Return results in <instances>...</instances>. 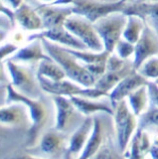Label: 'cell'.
Instances as JSON below:
<instances>
[{"instance_id": "24", "label": "cell", "mask_w": 158, "mask_h": 159, "mask_svg": "<svg viewBox=\"0 0 158 159\" xmlns=\"http://www.w3.org/2000/svg\"><path fill=\"white\" fill-rule=\"evenodd\" d=\"M36 76L37 78H41L53 83L63 81L67 78L63 69L56 62H54L51 58L39 62Z\"/></svg>"}, {"instance_id": "35", "label": "cell", "mask_w": 158, "mask_h": 159, "mask_svg": "<svg viewBox=\"0 0 158 159\" xmlns=\"http://www.w3.org/2000/svg\"><path fill=\"white\" fill-rule=\"evenodd\" d=\"M14 28H15V24H14L8 17L0 14V29L11 31V30H13Z\"/></svg>"}, {"instance_id": "30", "label": "cell", "mask_w": 158, "mask_h": 159, "mask_svg": "<svg viewBox=\"0 0 158 159\" xmlns=\"http://www.w3.org/2000/svg\"><path fill=\"white\" fill-rule=\"evenodd\" d=\"M137 72L147 81H150V80H152V82L155 81L156 79H158V57H153L146 60L137 70Z\"/></svg>"}, {"instance_id": "5", "label": "cell", "mask_w": 158, "mask_h": 159, "mask_svg": "<svg viewBox=\"0 0 158 159\" xmlns=\"http://www.w3.org/2000/svg\"><path fill=\"white\" fill-rule=\"evenodd\" d=\"M68 136L55 128L49 129L42 134L35 146L27 148V154L44 159H65Z\"/></svg>"}, {"instance_id": "39", "label": "cell", "mask_w": 158, "mask_h": 159, "mask_svg": "<svg viewBox=\"0 0 158 159\" xmlns=\"http://www.w3.org/2000/svg\"><path fill=\"white\" fill-rule=\"evenodd\" d=\"M9 32H10V31H8V30L0 29V44H1L4 41V40H5L8 37Z\"/></svg>"}, {"instance_id": "41", "label": "cell", "mask_w": 158, "mask_h": 159, "mask_svg": "<svg viewBox=\"0 0 158 159\" xmlns=\"http://www.w3.org/2000/svg\"><path fill=\"white\" fill-rule=\"evenodd\" d=\"M153 82H154V83H155V84H157V86H158V79H156L155 81H153Z\"/></svg>"}, {"instance_id": "36", "label": "cell", "mask_w": 158, "mask_h": 159, "mask_svg": "<svg viewBox=\"0 0 158 159\" xmlns=\"http://www.w3.org/2000/svg\"><path fill=\"white\" fill-rule=\"evenodd\" d=\"M7 84H0V107L5 106L7 98Z\"/></svg>"}, {"instance_id": "34", "label": "cell", "mask_w": 158, "mask_h": 159, "mask_svg": "<svg viewBox=\"0 0 158 159\" xmlns=\"http://www.w3.org/2000/svg\"><path fill=\"white\" fill-rule=\"evenodd\" d=\"M0 14L8 17L14 24H15V20H14V11L9 6H7V4L3 1H0Z\"/></svg>"}, {"instance_id": "18", "label": "cell", "mask_w": 158, "mask_h": 159, "mask_svg": "<svg viewBox=\"0 0 158 159\" xmlns=\"http://www.w3.org/2000/svg\"><path fill=\"white\" fill-rule=\"evenodd\" d=\"M14 20L21 29L30 32H41L44 30L40 16L29 2H23L14 10Z\"/></svg>"}, {"instance_id": "7", "label": "cell", "mask_w": 158, "mask_h": 159, "mask_svg": "<svg viewBox=\"0 0 158 159\" xmlns=\"http://www.w3.org/2000/svg\"><path fill=\"white\" fill-rule=\"evenodd\" d=\"M73 14L86 18L93 24L97 20L115 13H122L126 6V1H91L77 0L69 1Z\"/></svg>"}, {"instance_id": "4", "label": "cell", "mask_w": 158, "mask_h": 159, "mask_svg": "<svg viewBox=\"0 0 158 159\" xmlns=\"http://www.w3.org/2000/svg\"><path fill=\"white\" fill-rule=\"evenodd\" d=\"M5 67L10 77L9 84L17 93L32 99L41 98L43 91L39 84L36 73H34L25 65L15 63L10 59L6 60Z\"/></svg>"}, {"instance_id": "20", "label": "cell", "mask_w": 158, "mask_h": 159, "mask_svg": "<svg viewBox=\"0 0 158 159\" xmlns=\"http://www.w3.org/2000/svg\"><path fill=\"white\" fill-rule=\"evenodd\" d=\"M71 102L75 106V107L80 111L84 116H93L97 113H106L108 116H113L115 113V108H113L111 101L105 102H96L93 99L79 98V97H72L69 98Z\"/></svg>"}, {"instance_id": "15", "label": "cell", "mask_w": 158, "mask_h": 159, "mask_svg": "<svg viewBox=\"0 0 158 159\" xmlns=\"http://www.w3.org/2000/svg\"><path fill=\"white\" fill-rule=\"evenodd\" d=\"M93 126V116H87L81 126L74 131L69 137L68 148L65 159H78L81 156L86 144L90 138Z\"/></svg>"}, {"instance_id": "22", "label": "cell", "mask_w": 158, "mask_h": 159, "mask_svg": "<svg viewBox=\"0 0 158 159\" xmlns=\"http://www.w3.org/2000/svg\"><path fill=\"white\" fill-rule=\"evenodd\" d=\"M133 71H135V70L133 69L132 61L130 60L126 66L121 70H118V71H106L102 78H100L96 82L95 88L110 96V93L112 89Z\"/></svg>"}, {"instance_id": "40", "label": "cell", "mask_w": 158, "mask_h": 159, "mask_svg": "<svg viewBox=\"0 0 158 159\" xmlns=\"http://www.w3.org/2000/svg\"><path fill=\"white\" fill-rule=\"evenodd\" d=\"M12 159H44V158L34 157V156H32V155H29V154H25V155L18 156V157H15V158H12Z\"/></svg>"}, {"instance_id": "2", "label": "cell", "mask_w": 158, "mask_h": 159, "mask_svg": "<svg viewBox=\"0 0 158 159\" xmlns=\"http://www.w3.org/2000/svg\"><path fill=\"white\" fill-rule=\"evenodd\" d=\"M40 39L46 54L63 69V71L66 74V77L70 81L80 84L84 88L95 87V79L91 76L86 67L76 57L69 53L65 48L59 46L47 39Z\"/></svg>"}, {"instance_id": "37", "label": "cell", "mask_w": 158, "mask_h": 159, "mask_svg": "<svg viewBox=\"0 0 158 159\" xmlns=\"http://www.w3.org/2000/svg\"><path fill=\"white\" fill-rule=\"evenodd\" d=\"M9 80H8V76L7 73L4 69V66L2 63H0V84H9Z\"/></svg>"}, {"instance_id": "19", "label": "cell", "mask_w": 158, "mask_h": 159, "mask_svg": "<svg viewBox=\"0 0 158 159\" xmlns=\"http://www.w3.org/2000/svg\"><path fill=\"white\" fill-rule=\"evenodd\" d=\"M50 59L44 50L43 44L40 38L33 39L29 44L19 48L18 51L10 58L11 61L19 64H31Z\"/></svg>"}, {"instance_id": "9", "label": "cell", "mask_w": 158, "mask_h": 159, "mask_svg": "<svg viewBox=\"0 0 158 159\" xmlns=\"http://www.w3.org/2000/svg\"><path fill=\"white\" fill-rule=\"evenodd\" d=\"M52 101L56 107V121L54 128L66 135H71L81 126L86 116L78 111L69 98L52 96Z\"/></svg>"}, {"instance_id": "27", "label": "cell", "mask_w": 158, "mask_h": 159, "mask_svg": "<svg viewBox=\"0 0 158 159\" xmlns=\"http://www.w3.org/2000/svg\"><path fill=\"white\" fill-rule=\"evenodd\" d=\"M145 23L140 18L127 16V22L122 33V39L132 45H135L139 40Z\"/></svg>"}, {"instance_id": "1", "label": "cell", "mask_w": 158, "mask_h": 159, "mask_svg": "<svg viewBox=\"0 0 158 159\" xmlns=\"http://www.w3.org/2000/svg\"><path fill=\"white\" fill-rule=\"evenodd\" d=\"M7 98L6 103H22L28 111L30 125L27 132V148H31L38 143L42 136V131L47 125L50 111L46 102L42 97L38 99L29 98L23 94L17 93L10 84L7 86Z\"/></svg>"}, {"instance_id": "28", "label": "cell", "mask_w": 158, "mask_h": 159, "mask_svg": "<svg viewBox=\"0 0 158 159\" xmlns=\"http://www.w3.org/2000/svg\"><path fill=\"white\" fill-rule=\"evenodd\" d=\"M137 128L146 130L147 128H156L158 130V107L149 104L146 111L140 114L137 119Z\"/></svg>"}, {"instance_id": "25", "label": "cell", "mask_w": 158, "mask_h": 159, "mask_svg": "<svg viewBox=\"0 0 158 159\" xmlns=\"http://www.w3.org/2000/svg\"><path fill=\"white\" fill-rule=\"evenodd\" d=\"M67 51L72 54L74 57H76L84 66H90V65H96V64H106L108 57L111 56L110 53L106 51H102L101 53H95L88 50H72L67 49Z\"/></svg>"}, {"instance_id": "21", "label": "cell", "mask_w": 158, "mask_h": 159, "mask_svg": "<svg viewBox=\"0 0 158 159\" xmlns=\"http://www.w3.org/2000/svg\"><path fill=\"white\" fill-rule=\"evenodd\" d=\"M30 122L28 111L22 103H9L0 107V123L12 127H20Z\"/></svg>"}, {"instance_id": "8", "label": "cell", "mask_w": 158, "mask_h": 159, "mask_svg": "<svg viewBox=\"0 0 158 159\" xmlns=\"http://www.w3.org/2000/svg\"><path fill=\"white\" fill-rule=\"evenodd\" d=\"M126 22L127 16L124 14L115 13L93 23V27L103 44V51L110 54L115 52L117 43L122 38Z\"/></svg>"}, {"instance_id": "11", "label": "cell", "mask_w": 158, "mask_h": 159, "mask_svg": "<svg viewBox=\"0 0 158 159\" xmlns=\"http://www.w3.org/2000/svg\"><path fill=\"white\" fill-rule=\"evenodd\" d=\"M29 3L40 16L44 30L64 27L66 20L73 15L72 7L69 1Z\"/></svg>"}, {"instance_id": "26", "label": "cell", "mask_w": 158, "mask_h": 159, "mask_svg": "<svg viewBox=\"0 0 158 159\" xmlns=\"http://www.w3.org/2000/svg\"><path fill=\"white\" fill-rule=\"evenodd\" d=\"M127 99L131 111L136 117H138L147 109L148 102H149L146 86L137 89L135 92H133L127 97Z\"/></svg>"}, {"instance_id": "42", "label": "cell", "mask_w": 158, "mask_h": 159, "mask_svg": "<svg viewBox=\"0 0 158 159\" xmlns=\"http://www.w3.org/2000/svg\"><path fill=\"white\" fill-rule=\"evenodd\" d=\"M118 159H126V158H125L124 156H123V155H121V156H120V158H118Z\"/></svg>"}, {"instance_id": "3", "label": "cell", "mask_w": 158, "mask_h": 159, "mask_svg": "<svg viewBox=\"0 0 158 159\" xmlns=\"http://www.w3.org/2000/svg\"><path fill=\"white\" fill-rule=\"evenodd\" d=\"M112 118L115 124L116 148L120 154L124 155L130 139L137 129V118L131 111L126 99H122L115 106Z\"/></svg>"}, {"instance_id": "38", "label": "cell", "mask_w": 158, "mask_h": 159, "mask_svg": "<svg viewBox=\"0 0 158 159\" xmlns=\"http://www.w3.org/2000/svg\"><path fill=\"white\" fill-rule=\"evenodd\" d=\"M149 154L151 155V159H158V145L155 144H152Z\"/></svg>"}, {"instance_id": "33", "label": "cell", "mask_w": 158, "mask_h": 159, "mask_svg": "<svg viewBox=\"0 0 158 159\" xmlns=\"http://www.w3.org/2000/svg\"><path fill=\"white\" fill-rule=\"evenodd\" d=\"M146 88H147L149 103L158 107V86L154 82L149 81L146 84Z\"/></svg>"}, {"instance_id": "23", "label": "cell", "mask_w": 158, "mask_h": 159, "mask_svg": "<svg viewBox=\"0 0 158 159\" xmlns=\"http://www.w3.org/2000/svg\"><path fill=\"white\" fill-rule=\"evenodd\" d=\"M129 143V152L123 155L126 159H144L149 153L152 145L148 133L144 130H141L140 128L136 129Z\"/></svg>"}, {"instance_id": "12", "label": "cell", "mask_w": 158, "mask_h": 159, "mask_svg": "<svg viewBox=\"0 0 158 159\" xmlns=\"http://www.w3.org/2000/svg\"><path fill=\"white\" fill-rule=\"evenodd\" d=\"M64 27L80 40L88 51L95 53L103 51V44L98 37L93 24L86 18L73 14L66 20Z\"/></svg>"}, {"instance_id": "16", "label": "cell", "mask_w": 158, "mask_h": 159, "mask_svg": "<svg viewBox=\"0 0 158 159\" xmlns=\"http://www.w3.org/2000/svg\"><path fill=\"white\" fill-rule=\"evenodd\" d=\"M36 38H44L49 41L55 43L59 46L72 50H88V48L84 45L77 37H75L72 33H70L65 27L50 29V30H43L41 32L34 33L31 35L29 39L33 40Z\"/></svg>"}, {"instance_id": "29", "label": "cell", "mask_w": 158, "mask_h": 159, "mask_svg": "<svg viewBox=\"0 0 158 159\" xmlns=\"http://www.w3.org/2000/svg\"><path fill=\"white\" fill-rule=\"evenodd\" d=\"M121 155L116 148L115 139L111 137L91 159H118Z\"/></svg>"}, {"instance_id": "32", "label": "cell", "mask_w": 158, "mask_h": 159, "mask_svg": "<svg viewBox=\"0 0 158 159\" xmlns=\"http://www.w3.org/2000/svg\"><path fill=\"white\" fill-rule=\"evenodd\" d=\"M19 50V47L15 43H6L0 46V63L4 60L10 59Z\"/></svg>"}, {"instance_id": "14", "label": "cell", "mask_w": 158, "mask_h": 159, "mask_svg": "<svg viewBox=\"0 0 158 159\" xmlns=\"http://www.w3.org/2000/svg\"><path fill=\"white\" fill-rule=\"evenodd\" d=\"M122 14L140 18L158 35V2L126 1V6Z\"/></svg>"}, {"instance_id": "6", "label": "cell", "mask_w": 158, "mask_h": 159, "mask_svg": "<svg viewBox=\"0 0 158 159\" xmlns=\"http://www.w3.org/2000/svg\"><path fill=\"white\" fill-rule=\"evenodd\" d=\"M93 126L90 138L78 159H91L111 137H115L112 116L106 113H97L93 116Z\"/></svg>"}, {"instance_id": "31", "label": "cell", "mask_w": 158, "mask_h": 159, "mask_svg": "<svg viewBox=\"0 0 158 159\" xmlns=\"http://www.w3.org/2000/svg\"><path fill=\"white\" fill-rule=\"evenodd\" d=\"M115 51H116V56L120 59L130 60V58H133V55H134V45L128 43L121 38L117 43Z\"/></svg>"}, {"instance_id": "10", "label": "cell", "mask_w": 158, "mask_h": 159, "mask_svg": "<svg viewBox=\"0 0 158 159\" xmlns=\"http://www.w3.org/2000/svg\"><path fill=\"white\" fill-rule=\"evenodd\" d=\"M42 91L46 93L52 94V96H60L65 98H72V97H79L88 99H93L96 101L97 98L102 97H108V94L103 93L100 89L93 88H84L80 84L74 83L68 80H63L60 82H49L47 80L41 78H37Z\"/></svg>"}, {"instance_id": "17", "label": "cell", "mask_w": 158, "mask_h": 159, "mask_svg": "<svg viewBox=\"0 0 158 159\" xmlns=\"http://www.w3.org/2000/svg\"><path fill=\"white\" fill-rule=\"evenodd\" d=\"M148 82L149 81L143 78L137 71H133L130 73L110 93L108 99L111 101L113 108L118 102L122 101V99H126V98L130 93L135 92L137 89L146 86Z\"/></svg>"}, {"instance_id": "13", "label": "cell", "mask_w": 158, "mask_h": 159, "mask_svg": "<svg viewBox=\"0 0 158 159\" xmlns=\"http://www.w3.org/2000/svg\"><path fill=\"white\" fill-rule=\"evenodd\" d=\"M156 56H158V35L145 24L139 40L134 45L133 69L137 71L146 60Z\"/></svg>"}]
</instances>
